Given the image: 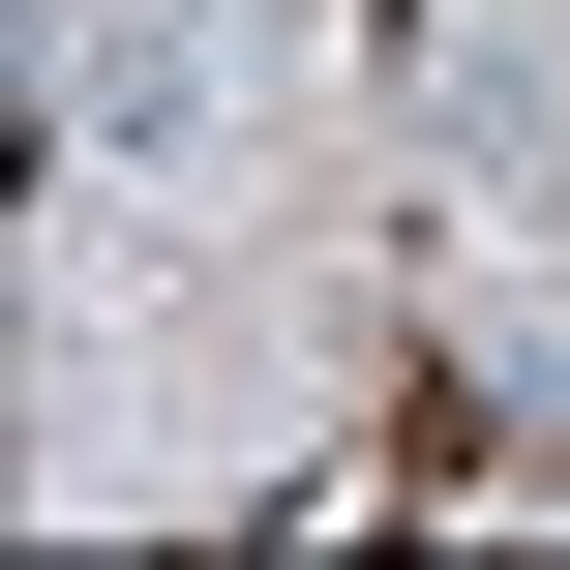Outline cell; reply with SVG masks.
I'll return each instance as SVG.
<instances>
[{
    "mask_svg": "<svg viewBox=\"0 0 570 570\" xmlns=\"http://www.w3.org/2000/svg\"><path fill=\"white\" fill-rule=\"evenodd\" d=\"M451 180L481 210H570V30H451Z\"/></svg>",
    "mask_w": 570,
    "mask_h": 570,
    "instance_id": "obj_1",
    "label": "cell"
}]
</instances>
